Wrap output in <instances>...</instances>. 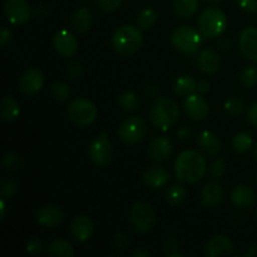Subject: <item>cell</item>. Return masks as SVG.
<instances>
[{"instance_id": "1", "label": "cell", "mask_w": 257, "mask_h": 257, "mask_svg": "<svg viewBox=\"0 0 257 257\" xmlns=\"http://www.w3.org/2000/svg\"><path fill=\"white\" fill-rule=\"evenodd\" d=\"M206 173L205 158L197 151L187 150L178 155L175 162V175L180 182L193 183L200 182Z\"/></svg>"}, {"instance_id": "2", "label": "cell", "mask_w": 257, "mask_h": 257, "mask_svg": "<svg viewBox=\"0 0 257 257\" xmlns=\"http://www.w3.org/2000/svg\"><path fill=\"white\" fill-rule=\"evenodd\" d=\"M180 117V108L177 103L167 97H160L150 110V120L153 127L167 131L175 124Z\"/></svg>"}, {"instance_id": "3", "label": "cell", "mask_w": 257, "mask_h": 257, "mask_svg": "<svg viewBox=\"0 0 257 257\" xmlns=\"http://www.w3.org/2000/svg\"><path fill=\"white\" fill-rule=\"evenodd\" d=\"M142 40L143 38L140 28L133 25H122L113 34L112 44L118 54L122 57H130L140 49Z\"/></svg>"}, {"instance_id": "4", "label": "cell", "mask_w": 257, "mask_h": 257, "mask_svg": "<svg viewBox=\"0 0 257 257\" xmlns=\"http://www.w3.org/2000/svg\"><path fill=\"white\" fill-rule=\"evenodd\" d=\"M197 24L203 37L213 39V38L220 37L225 32L227 18L225 13L218 8H207L200 14Z\"/></svg>"}, {"instance_id": "5", "label": "cell", "mask_w": 257, "mask_h": 257, "mask_svg": "<svg viewBox=\"0 0 257 257\" xmlns=\"http://www.w3.org/2000/svg\"><path fill=\"white\" fill-rule=\"evenodd\" d=\"M172 45L181 53L192 54L200 49L202 44V37L200 33L188 25H181L173 30L171 35Z\"/></svg>"}, {"instance_id": "6", "label": "cell", "mask_w": 257, "mask_h": 257, "mask_svg": "<svg viewBox=\"0 0 257 257\" xmlns=\"http://www.w3.org/2000/svg\"><path fill=\"white\" fill-rule=\"evenodd\" d=\"M67 115L75 125L87 127L97 119V107L90 100L80 98L70 103L67 109Z\"/></svg>"}, {"instance_id": "7", "label": "cell", "mask_w": 257, "mask_h": 257, "mask_svg": "<svg viewBox=\"0 0 257 257\" xmlns=\"http://www.w3.org/2000/svg\"><path fill=\"white\" fill-rule=\"evenodd\" d=\"M130 222L137 232H148L156 222L155 211L148 203L137 202L133 205L130 212Z\"/></svg>"}, {"instance_id": "8", "label": "cell", "mask_w": 257, "mask_h": 257, "mask_svg": "<svg viewBox=\"0 0 257 257\" xmlns=\"http://www.w3.org/2000/svg\"><path fill=\"white\" fill-rule=\"evenodd\" d=\"M118 135L124 143L135 145L145 140L147 135V123L141 117H131L122 122Z\"/></svg>"}, {"instance_id": "9", "label": "cell", "mask_w": 257, "mask_h": 257, "mask_svg": "<svg viewBox=\"0 0 257 257\" xmlns=\"http://www.w3.org/2000/svg\"><path fill=\"white\" fill-rule=\"evenodd\" d=\"M89 157L95 165L100 167H105L112 162L113 147L110 141L108 140L107 132H102L90 142Z\"/></svg>"}, {"instance_id": "10", "label": "cell", "mask_w": 257, "mask_h": 257, "mask_svg": "<svg viewBox=\"0 0 257 257\" xmlns=\"http://www.w3.org/2000/svg\"><path fill=\"white\" fill-rule=\"evenodd\" d=\"M44 85V77L39 69L30 68L25 70L19 79V89L27 97L38 94Z\"/></svg>"}, {"instance_id": "11", "label": "cell", "mask_w": 257, "mask_h": 257, "mask_svg": "<svg viewBox=\"0 0 257 257\" xmlns=\"http://www.w3.org/2000/svg\"><path fill=\"white\" fill-rule=\"evenodd\" d=\"M4 13L10 24L22 25L30 19V7L25 0H8Z\"/></svg>"}, {"instance_id": "12", "label": "cell", "mask_w": 257, "mask_h": 257, "mask_svg": "<svg viewBox=\"0 0 257 257\" xmlns=\"http://www.w3.org/2000/svg\"><path fill=\"white\" fill-rule=\"evenodd\" d=\"M53 45L58 54L64 58H72L78 52V40L68 30H59L53 38Z\"/></svg>"}, {"instance_id": "13", "label": "cell", "mask_w": 257, "mask_h": 257, "mask_svg": "<svg viewBox=\"0 0 257 257\" xmlns=\"http://www.w3.org/2000/svg\"><path fill=\"white\" fill-rule=\"evenodd\" d=\"M183 109H185L186 115L196 122L206 119L210 113L208 103L201 95L197 94H191L186 98L185 103H183Z\"/></svg>"}, {"instance_id": "14", "label": "cell", "mask_w": 257, "mask_h": 257, "mask_svg": "<svg viewBox=\"0 0 257 257\" xmlns=\"http://www.w3.org/2000/svg\"><path fill=\"white\" fill-rule=\"evenodd\" d=\"M35 218H37V222L43 227L54 228L59 226L60 223H63L64 215H63V211L58 206L45 205L38 210Z\"/></svg>"}, {"instance_id": "15", "label": "cell", "mask_w": 257, "mask_h": 257, "mask_svg": "<svg viewBox=\"0 0 257 257\" xmlns=\"http://www.w3.org/2000/svg\"><path fill=\"white\" fill-rule=\"evenodd\" d=\"M240 50L247 59L257 62V29L248 27L241 32L240 39Z\"/></svg>"}, {"instance_id": "16", "label": "cell", "mask_w": 257, "mask_h": 257, "mask_svg": "<svg viewBox=\"0 0 257 257\" xmlns=\"http://www.w3.org/2000/svg\"><path fill=\"white\" fill-rule=\"evenodd\" d=\"M94 231V223L87 215H78L70 223V233L77 241L84 242L89 240Z\"/></svg>"}, {"instance_id": "17", "label": "cell", "mask_w": 257, "mask_h": 257, "mask_svg": "<svg viewBox=\"0 0 257 257\" xmlns=\"http://www.w3.org/2000/svg\"><path fill=\"white\" fill-rule=\"evenodd\" d=\"M172 155V142L167 137L158 136L150 142L148 156L155 162H163Z\"/></svg>"}, {"instance_id": "18", "label": "cell", "mask_w": 257, "mask_h": 257, "mask_svg": "<svg viewBox=\"0 0 257 257\" xmlns=\"http://www.w3.org/2000/svg\"><path fill=\"white\" fill-rule=\"evenodd\" d=\"M233 250V243L227 236L216 235L211 238L205 247V253L208 257L228 256Z\"/></svg>"}, {"instance_id": "19", "label": "cell", "mask_w": 257, "mask_h": 257, "mask_svg": "<svg viewBox=\"0 0 257 257\" xmlns=\"http://www.w3.org/2000/svg\"><path fill=\"white\" fill-rule=\"evenodd\" d=\"M231 202L236 207L248 208L255 205L256 196L251 187L246 185H237L231 192Z\"/></svg>"}, {"instance_id": "20", "label": "cell", "mask_w": 257, "mask_h": 257, "mask_svg": "<svg viewBox=\"0 0 257 257\" xmlns=\"http://www.w3.org/2000/svg\"><path fill=\"white\" fill-rule=\"evenodd\" d=\"M143 182L148 185L152 188H161L165 187L170 181V175L167 171L158 166H153V167H148L143 172Z\"/></svg>"}, {"instance_id": "21", "label": "cell", "mask_w": 257, "mask_h": 257, "mask_svg": "<svg viewBox=\"0 0 257 257\" xmlns=\"http://www.w3.org/2000/svg\"><path fill=\"white\" fill-rule=\"evenodd\" d=\"M223 198V192L217 182L206 183L201 191V202L206 207H216L220 205Z\"/></svg>"}, {"instance_id": "22", "label": "cell", "mask_w": 257, "mask_h": 257, "mask_svg": "<svg viewBox=\"0 0 257 257\" xmlns=\"http://www.w3.org/2000/svg\"><path fill=\"white\" fill-rule=\"evenodd\" d=\"M197 145L205 155L216 156L221 151V141L211 131H203L198 135Z\"/></svg>"}, {"instance_id": "23", "label": "cell", "mask_w": 257, "mask_h": 257, "mask_svg": "<svg viewBox=\"0 0 257 257\" xmlns=\"http://www.w3.org/2000/svg\"><path fill=\"white\" fill-rule=\"evenodd\" d=\"M93 24V15L88 8H79L74 14L70 17V25L73 30L79 34L87 33L92 28Z\"/></svg>"}, {"instance_id": "24", "label": "cell", "mask_w": 257, "mask_h": 257, "mask_svg": "<svg viewBox=\"0 0 257 257\" xmlns=\"http://www.w3.org/2000/svg\"><path fill=\"white\" fill-rule=\"evenodd\" d=\"M198 67L206 74H215L221 67V58L213 49H203L198 57Z\"/></svg>"}, {"instance_id": "25", "label": "cell", "mask_w": 257, "mask_h": 257, "mask_svg": "<svg viewBox=\"0 0 257 257\" xmlns=\"http://www.w3.org/2000/svg\"><path fill=\"white\" fill-rule=\"evenodd\" d=\"M0 112L2 118L5 122H13L20 114V107L17 100L10 95H5L0 100Z\"/></svg>"}, {"instance_id": "26", "label": "cell", "mask_w": 257, "mask_h": 257, "mask_svg": "<svg viewBox=\"0 0 257 257\" xmlns=\"http://www.w3.org/2000/svg\"><path fill=\"white\" fill-rule=\"evenodd\" d=\"M200 0H172V9L177 17L190 18L197 10Z\"/></svg>"}, {"instance_id": "27", "label": "cell", "mask_w": 257, "mask_h": 257, "mask_svg": "<svg viewBox=\"0 0 257 257\" xmlns=\"http://www.w3.org/2000/svg\"><path fill=\"white\" fill-rule=\"evenodd\" d=\"M196 89H197V84H196L195 79L188 75L180 77L173 84V92L178 97H188V95L193 94Z\"/></svg>"}, {"instance_id": "28", "label": "cell", "mask_w": 257, "mask_h": 257, "mask_svg": "<svg viewBox=\"0 0 257 257\" xmlns=\"http://www.w3.org/2000/svg\"><path fill=\"white\" fill-rule=\"evenodd\" d=\"M48 253L54 257H72L74 255V250L69 241L58 238L48 246Z\"/></svg>"}, {"instance_id": "29", "label": "cell", "mask_w": 257, "mask_h": 257, "mask_svg": "<svg viewBox=\"0 0 257 257\" xmlns=\"http://www.w3.org/2000/svg\"><path fill=\"white\" fill-rule=\"evenodd\" d=\"M187 191L182 185H173L166 192V200L171 206H178L185 201Z\"/></svg>"}, {"instance_id": "30", "label": "cell", "mask_w": 257, "mask_h": 257, "mask_svg": "<svg viewBox=\"0 0 257 257\" xmlns=\"http://www.w3.org/2000/svg\"><path fill=\"white\" fill-rule=\"evenodd\" d=\"M156 22H157V13L152 8H146L138 13L137 23L141 29H150L156 24Z\"/></svg>"}, {"instance_id": "31", "label": "cell", "mask_w": 257, "mask_h": 257, "mask_svg": "<svg viewBox=\"0 0 257 257\" xmlns=\"http://www.w3.org/2000/svg\"><path fill=\"white\" fill-rule=\"evenodd\" d=\"M118 105L125 112H135L138 108V98L135 93L125 92L118 97Z\"/></svg>"}, {"instance_id": "32", "label": "cell", "mask_w": 257, "mask_h": 257, "mask_svg": "<svg viewBox=\"0 0 257 257\" xmlns=\"http://www.w3.org/2000/svg\"><path fill=\"white\" fill-rule=\"evenodd\" d=\"M251 145H252V137L250 133L247 132H240L233 137L232 146L235 148L236 152L243 153L246 151L250 150Z\"/></svg>"}, {"instance_id": "33", "label": "cell", "mask_w": 257, "mask_h": 257, "mask_svg": "<svg viewBox=\"0 0 257 257\" xmlns=\"http://www.w3.org/2000/svg\"><path fill=\"white\" fill-rule=\"evenodd\" d=\"M240 82L243 87L252 88L257 85V67L256 65H247L242 69L240 74Z\"/></svg>"}, {"instance_id": "34", "label": "cell", "mask_w": 257, "mask_h": 257, "mask_svg": "<svg viewBox=\"0 0 257 257\" xmlns=\"http://www.w3.org/2000/svg\"><path fill=\"white\" fill-rule=\"evenodd\" d=\"M52 95L58 100V102H65V100L69 99L70 93H72V89L68 84L65 83H54L52 85Z\"/></svg>"}, {"instance_id": "35", "label": "cell", "mask_w": 257, "mask_h": 257, "mask_svg": "<svg viewBox=\"0 0 257 257\" xmlns=\"http://www.w3.org/2000/svg\"><path fill=\"white\" fill-rule=\"evenodd\" d=\"M3 166L5 170L10 171V172H15L22 166V158L19 155L14 152H7L3 156Z\"/></svg>"}, {"instance_id": "36", "label": "cell", "mask_w": 257, "mask_h": 257, "mask_svg": "<svg viewBox=\"0 0 257 257\" xmlns=\"http://www.w3.org/2000/svg\"><path fill=\"white\" fill-rule=\"evenodd\" d=\"M226 173V163L222 157H218L210 166V176L213 180H221Z\"/></svg>"}, {"instance_id": "37", "label": "cell", "mask_w": 257, "mask_h": 257, "mask_svg": "<svg viewBox=\"0 0 257 257\" xmlns=\"http://www.w3.org/2000/svg\"><path fill=\"white\" fill-rule=\"evenodd\" d=\"M225 109L231 115H240L243 110V102L237 97H232L230 99L226 100L225 103Z\"/></svg>"}, {"instance_id": "38", "label": "cell", "mask_w": 257, "mask_h": 257, "mask_svg": "<svg viewBox=\"0 0 257 257\" xmlns=\"http://www.w3.org/2000/svg\"><path fill=\"white\" fill-rule=\"evenodd\" d=\"M18 185L15 182V180L13 178H7L5 181H3L2 188H0V195L3 198H10L15 192H17Z\"/></svg>"}, {"instance_id": "39", "label": "cell", "mask_w": 257, "mask_h": 257, "mask_svg": "<svg viewBox=\"0 0 257 257\" xmlns=\"http://www.w3.org/2000/svg\"><path fill=\"white\" fill-rule=\"evenodd\" d=\"M67 73L72 79H78L83 75V64L79 60H72L67 67Z\"/></svg>"}, {"instance_id": "40", "label": "cell", "mask_w": 257, "mask_h": 257, "mask_svg": "<svg viewBox=\"0 0 257 257\" xmlns=\"http://www.w3.org/2000/svg\"><path fill=\"white\" fill-rule=\"evenodd\" d=\"M122 2L123 0H95L98 8L102 9L103 12L107 13L118 9L120 7V4H122Z\"/></svg>"}, {"instance_id": "41", "label": "cell", "mask_w": 257, "mask_h": 257, "mask_svg": "<svg viewBox=\"0 0 257 257\" xmlns=\"http://www.w3.org/2000/svg\"><path fill=\"white\" fill-rule=\"evenodd\" d=\"M131 242H132V240H131L130 235L124 232L115 235L114 240H113V245L117 248H127L131 245Z\"/></svg>"}, {"instance_id": "42", "label": "cell", "mask_w": 257, "mask_h": 257, "mask_svg": "<svg viewBox=\"0 0 257 257\" xmlns=\"http://www.w3.org/2000/svg\"><path fill=\"white\" fill-rule=\"evenodd\" d=\"M43 250V242L39 238H32L30 241H28L27 243V252L32 253V255H37L40 251Z\"/></svg>"}, {"instance_id": "43", "label": "cell", "mask_w": 257, "mask_h": 257, "mask_svg": "<svg viewBox=\"0 0 257 257\" xmlns=\"http://www.w3.org/2000/svg\"><path fill=\"white\" fill-rule=\"evenodd\" d=\"M163 248H165V251L168 255L172 252H176V251L178 250V240L175 236H168V237L166 238L165 243H163Z\"/></svg>"}, {"instance_id": "44", "label": "cell", "mask_w": 257, "mask_h": 257, "mask_svg": "<svg viewBox=\"0 0 257 257\" xmlns=\"http://www.w3.org/2000/svg\"><path fill=\"white\" fill-rule=\"evenodd\" d=\"M238 5L241 9H243L247 13H256L257 12V0H237Z\"/></svg>"}, {"instance_id": "45", "label": "cell", "mask_w": 257, "mask_h": 257, "mask_svg": "<svg viewBox=\"0 0 257 257\" xmlns=\"http://www.w3.org/2000/svg\"><path fill=\"white\" fill-rule=\"evenodd\" d=\"M12 40V32L7 28H3L2 32H0V45L2 48H5Z\"/></svg>"}, {"instance_id": "46", "label": "cell", "mask_w": 257, "mask_h": 257, "mask_svg": "<svg viewBox=\"0 0 257 257\" xmlns=\"http://www.w3.org/2000/svg\"><path fill=\"white\" fill-rule=\"evenodd\" d=\"M247 118L251 124L257 127V103L250 107V109L247 112Z\"/></svg>"}, {"instance_id": "47", "label": "cell", "mask_w": 257, "mask_h": 257, "mask_svg": "<svg viewBox=\"0 0 257 257\" xmlns=\"http://www.w3.org/2000/svg\"><path fill=\"white\" fill-rule=\"evenodd\" d=\"M197 89L200 93H208L211 89V85L208 83V80H201L197 84Z\"/></svg>"}, {"instance_id": "48", "label": "cell", "mask_w": 257, "mask_h": 257, "mask_svg": "<svg viewBox=\"0 0 257 257\" xmlns=\"http://www.w3.org/2000/svg\"><path fill=\"white\" fill-rule=\"evenodd\" d=\"M190 135H191V130L187 127V125H185V127H181L177 132V136L180 140H186V138H187Z\"/></svg>"}, {"instance_id": "49", "label": "cell", "mask_w": 257, "mask_h": 257, "mask_svg": "<svg viewBox=\"0 0 257 257\" xmlns=\"http://www.w3.org/2000/svg\"><path fill=\"white\" fill-rule=\"evenodd\" d=\"M131 256H133V257H147V256H150V251L145 250V248H136V250L133 251L132 253H131Z\"/></svg>"}, {"instance_id": "50", "label": "cell", "mask_w": 257, "mask_h": 257, "mask_svg": "<svg viewBox=\"0 0 257 257\" xmlns=\"http://www.w3.org/2000/svg\"><path fill=\"white\" fill-rule=\"evenodd\" d=\"M5 210H7V206H5V201L4 198H3V200L0 201V220H4Z\"/></svg>"}, {"instance_id": "51", "label": "cell", "mask_w": 257, "mask_h": 257, "mask_svg": "<svg viewBox=\"0 0 257 257\" xmlns=\"http://www.w3.org/2000/svg\"><path fill=\"white\" fill-rule=\"evenodd\" d=\"M256 255H257V246H252V247H250L248 252L246 253V256H256Z\"/></svg>"}, {"instance_id": "52", "label": "cell", "mask_w": 257, "mask_h": 257, "mask_svg": "<svg viewBox=\"0 0 257 257\" xmlns=\"http://www.w3.org/2000/svg\"><path fill=\"white\" fill-rule=\"evenodd\" d=\"M207 3H210V4H218V3L221 2V0H206Z\"/></svg>"}, {"instance_id": "53", "label": "cell", "mask_w": 257, "mask_h": 257, "mask_svg": "<svg viewBox=\"0 0 257 257\" xmlns=\"http://www.w3.org/2000/svg\"><path fill=\"white\" fill-rule=\"evenodd\" d=\"M255 156H256V160H257V146H256V150H255Z\"/></svg>"}, {"instance_id": "54", "label": "cell", "mask_w": 257, "mask_h": 257, "mask_svg": "<svg viewBox=\"0 0 257 257\" xmlns=\"http://www.w3.org/2000/svg\"><path fill=\"white\" fill-rule=\"evenodd\" d=\"M256 215H257V211H256Z\"/></svg>"}, {"instance_id": "55", "label": "cell", "mask_w": 257, "mask_h": 257, "mask_svg": "<svg viewBox=\"0 0 257 257\" xmlns=\"http://www.w3.org/2000/svg\"><path fill=\"white\" fill-rule=\"evenodd\" d=\"M256 183H257V181H256Z\"/></svg>"}]
</instances>
